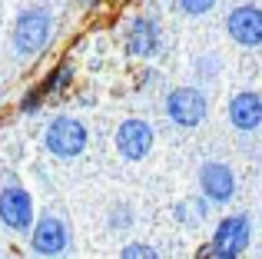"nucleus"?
<instances>
[{
	"mask_svg": "<svg viewBox=\"0 0 262 259\" xmlns=\"http://www.w3.org/2000/svg\"><path fill=\"white\" fill-rule=\"evenodd\" d=\"M249 246V216L236 213V216H226L223 223L216 226V236H212V246L203 249V256H239L243 249Z\"/></svg>",
	"mask_w": 262,
	"mask_h": 259,
	"instance_id": "nucleus-1",
	"label": "nucleus"
},
{
	"mask_svg": "<svg viewBox=\"0 0 262 259\" xmlns=\"http://www.w3.org/2000/svg\"><path fill=\"white\" fill-rule=\"evenodd\" d=\"M50 40V17L47 10L33 7V10H24L13 27V44H17L20 53H37L40 47Z\"/></svg>",
	"mask_w": 262,
	"mask_h": 259,
	"instance_id": "nucleus-2",
	"label": "nucleus"
},
{
	"mask_svg": "<svg viewBox=\"0 0 262 259\" xmlns=\"http://www.w3.org/2000/svg\"><path fill=\"white\" fill-rule=\"evenodd\" d=\"M47 146H50V153H57V156H77V153H83V146H86V126L80 123V120H70V117L53 120L50 130H47Z\"/></svg>",
	"mask_w": 262,
	"mask_h": 259,
	"instance_id": "nucleus-3",
	"label": "nucleus"
},
{
	"mask_svg": "<svg viewBox=\"0 0 262 259\" xmlns=\"http://www.w3.org/2000/svg\"><path fill=\"white\" fill-rule=\"evenodd\" d=\"M166 113H169V120L179 123V126H196L199 120L206 117V97L196 90V87H179V90L169 93Z\"/></svg>",
	"mask_w": 262,
	"mask_h": 259,
	"instance_id": "nucleus-4",
	"label": "nucleus"
},
{
	"mask_svg": "<svg viewBox=\"0 0 262 259\" xmlns=\"http://www.w3.org/2000/svg\"><path fill=\"white\" fill-rule=\"evenodd\" d=\"M33 220V203L30 193L20 186H7L0 189V223L10 229H27Z\"/></svg>",
	"mask_w": 262,
	"mask_h": 259,
	"instance_id": "nucleus-5",
	"label": "nucleus"
},
{
	"mask_svg": "<svg viewBox=\"0 0 262 259\" xmlns=\"http://www.w3.org/2000/svg\"><path fill=\"white\" fill-rule=\"evenodd\" d=\"M70 243V233H67V223L60 216H43V220L33 226V236H30V246L33 253L40 256H57L67 249Z\"/></svg>",
	"mask_w": 262,
	"mask_h": 259,
	"instance_id": "nucleus-6",
	"label": "nucleus"
},
{
	"mask_svg": "<svg viewBox=\"0 0 262 259\" xmlns=\"http://www.w3.org/2000/svg\"><path fill=\"white\" fill-rule=\"evenodd\" d=\"M226 30L236 44L243 47H259L262 44V10L259 7H236L226 20Z\"/></svg>",
	"mask_w": 262,
	"mask_h": 259,
	"instance_id": "nucleus-7",
	"label": "nucleus"
},
{
	"mask_svg": "<svg viewBox=\"0 0 262 259\" xmlns=\"http://www.w3.org/2000/svg\"><path fill=\"white\" fill-rule=\"evenodd\" d=\"M153 146V130L143 120H126L116 130V149H120L126 160H143Z\"/></svg>",
	"mask_w": 262,
	"mask_h": 259,
	"instance_id": "nucleus-8",
	"label": "nucleus"
},
{
	"mask_svg": "<svg viewBox=\"0 0 262 259\" xmlns=\"http://www.w3.org/2000/svg\"><path fill=\"white\" fill-rule=\"evenodd\" d=\"M199 189L206 193V200L212 203H226L232 193H236V176L226 163H206L199 169Z\"/></svg>",
	"mask_w": 262,
	"mask_h": 259,
	"instance_id": "nucleus-9",
	"label": "nucleus"
},
{
	"mask_svg": "<svg viewBox=\"0 0 262 259\" xmlns=\"http://www.w3.org/2000/svg\"><path fill=\"white\" fill-rule=\"evenodd\" d=\"M126 47L133 57H153L160 50V30H156L153 20L146 17H136L129 24V33H126Z\"/></svg>",
	"mask_w": 262,
	"mask_h": 259,
	"instance_id": "nucleus-10",
	"label": "nucleus"
},
{
	"mask_svg": "<svg viewBox=\"0 0 262 259\" xmlns=\"http://www.w3.org/2000/svg\"><path fill=\"white\" fill-rule=\"evenodd\" d=\"M229 120L236 130H256L262 123V97L259 93H239L229 103Z\"/></svg>",
	"mask_w": 262,
	"mask_h": 259,
	"instance_id": "nucleus-11",
	"label": "nucleus"
},
{
	"mask_svg": "<svg viewBox=\"0 0 262 259\" xmlns=\"http://www.w3.org/2000/svg\"><path fill=\"white\" fill-rule=\"evenodd\" d=\"M203 216H206V206L199 200H186V203H179V206H176V220L183 223V226H196Z\"/></svg>",
	"mask_w": 262,
	"mask_h": 259,
	"instance_id": "nucleus-12",
	"label": "nucleus"
},
{
	"mask_svg": "<svg viewBox=\"0 0 262 259\" xmlns=\"http://www.w3.org/2000/svg\"><path fill=\"white\" fill-rule=\"evenodd\" d=\"M70 77H73L70 63H63V67H60V70H53L50 77H47V83L40 87V90H43V93H53V90H60V87H67V80H70Z\"/></svg>",
	"mask_w": 262,
	"mask_h": 259,
	"instance_id": "nucleus-13",
	"label": "nucleus"
},
{
	"mask_svg": "<svg viewBox=\"0 0 262 259\" xmlns=\"http://www.w3.org/2000/svg\"><path fill=\"white\" fill-rule=\"evenodd\" d=\"M176 4L183 7L186 13H206L212 4H216V0H176Z\"/></svg>",
	"mask_w": 262,
	"mask_h": 259,
	"instance_id": "nucleus-14",
	"label": "nucleus"
},
{
	"mask_svg": "<svg viewBox=\"0 0 262 259\" xmlns=\"http://www.w3.org/2000/svg\"><path fill=\"white\" fill-rule=\"evenodd\" d=\"M123 256H126V259H136V256H140V259H156V249H149V246H126Z\"/></svg>",
	"mask_w": 262,
	"mask_h": 259,
	"instance_id": "nucleus-15",
	"label": "nucleus"
},
{
	"mask_svg": "<svg viewBox=\"0 0 262 259\" xmlns=\"http://www.w3.org/2000/svg\"><path fill=\"white\" fill-rule=\"evenodd\" d=\"M40 97H43V90H37V93H33V97H27L20 110H24V113H37V106H40Z\"/></svg>",
	"mask_w": 262,
	"mask_h": 259,
	"instance_id": "nucleus-16",
	"label": "nucleus"
}]
</instances>
